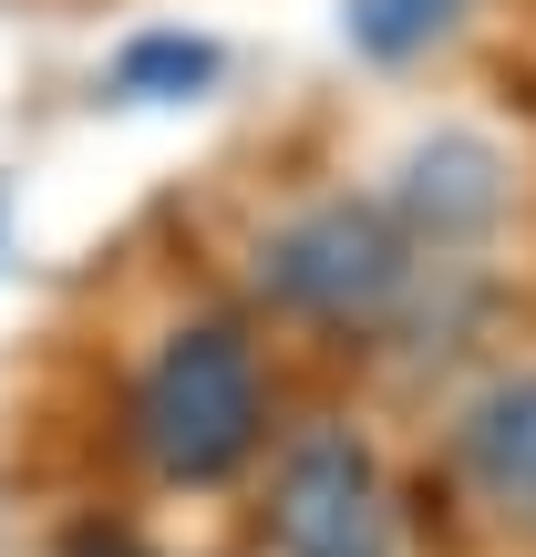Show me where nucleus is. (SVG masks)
<instances>
[{"instance_id":"423d86ee","label":"nucleus","mask_w":536,"mask_h":557,"mask_svg":"<svg viewBox=\"0 0 536 557\" xmlns=\"http://www.w3.org/2000/svg\"><path fill=\"white\" fill-rule=\"evenodd\" d=\"M114 83L124 103H197L207 83H217V41H197V32H145V41H124L114 52Z\"/></svg>"},{"instance_id":"f03ea898","label":"nucleus","mask_w":536,"mask_h":557,"mask_svg":"<svg viewBox=\"0 0 536 557\" xmlns=\"http://www.w3.org/2000/svg\"><path fill=\"white\" fill-rule=\"evenodd\" d=\"M423 278V248L382 197H320L259 238V289L299 320H382Z\"/></svg>"},{"instance_id":"7ed1b4c3","label":"nucleus","mask_w":536,"mask_h":557,"mask_svg":"<svg viewBox=\"0 0 536 557\" xmlns=\"http://www.w3.org/2000/svg\"><path fill=\"white\" fill-rule=\"evenodd\" d=\"M269 547L278 557H402L392 475L351 423H299L269 465Z\"/></svg>"},{"instance_id":"39448f33","label":"nucleus","mask_w":536,"mask_h":557,"mask_svg":"<svg viewBox=\"0 0 536 557\" xmlns=\"http://www.w3.org/2000/svg\"><path fill=\"white\" fill-rule=\"evenodd\" d=\"M454 465L516 537H536V372H496L454 413Z\"/></svg>"},{"instance_id":"0eeeda50","label":"nucleus","mask_w":536,"mask_h":557,"mask_svg":"<svg viewBox=\"0 0 536 557\" xmlns=\"http://www.w3.org/2000/svg\"><path fill=\"white\" fill-rule=\"evenodd\" d=\"M454 21H464V0H351L340 32H351L361 62H413V52H434Z\"/></svg>"},{"instance_id":"f257e3e1","label":"nucleus","mask_w":536,"mask_h":557,"mask_svg":"<svg viewBox=\"0 0 536 557\" xmlns=\"http://www.w3.org/2000/svg\"><path fill=\"white\" fill-rule=\"evenodd\" d=\"M269 444V382L259 341L238 320H186L135 372V455L165 485H227Z\"/></svg>"},{"instance_id":"20e7f679","label":"nucleus","mask_w":536,"mask_h":557,"mask_svg":"<svg viewBox=\"0 0 536 557\" xmlns=\"http://www.w3.org/2000/svg\"><path fill=\"white\" fill-rule=\"evenodd\" d=\"M506 156L485 135H423L413 156L392 165V186H382V207L402 218V238L423 248V259H454V248H475V238H496V218H506Z\"/></svg>"},{"instance_id":"6e6552de","label":"nucleus","mask_w":536,"mask_h":557,"mask_svg":"<svg viewBox=\"0 0 536 557\" xmlns=\"http://www.w3.org/2000/svg\"><path fill=\"white\" fill-rule=\"evenodd\" d=\"M73 557H145V547H124V537H83Z\"/></svg>"}]
</instances>
